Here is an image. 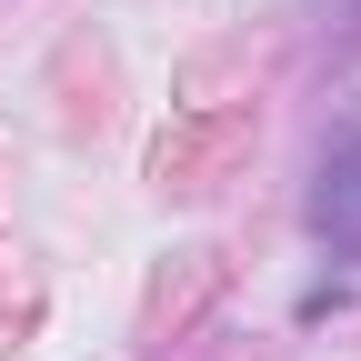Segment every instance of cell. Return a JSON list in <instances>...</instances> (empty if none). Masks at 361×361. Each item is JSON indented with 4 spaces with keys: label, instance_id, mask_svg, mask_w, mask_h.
Segmentation results:
<instances>
[{
    "label": "cell",
    "instance_id": "6da1fadb",
    "mask_svg": "<svg viewBox=\"0 0 361 361\" xmlns=\"http://www.w3.org/2000/svg\"><path fill=\"white\" fill-rule=\"evenodd\" d=\"M311 231H322L331 261H361V130L331 141L322 171H311Z\"/></svg>",
    "mask_w": 361,
    "mask_h": 361
}]
</instances>
